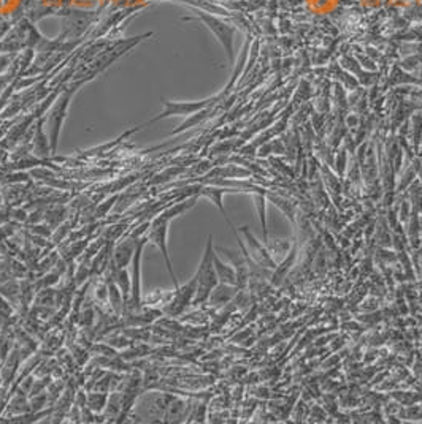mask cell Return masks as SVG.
I'll return each instance as SVG.
<instances>
[{"instance_id":"cell-4","label":"cell","mask_w":422,"mask_h":424,"mask_svg":"<svg viewBox=\"0 0 422 424\" xmlns=\"http://www.w3.org/2000/svg\"><path fill=\"white\" fill-rule=\"evenodd\" d=\"M146 244V239H138L137 248H135L133 258H132V290H131V306L133 309L140 307L142 304V257H143V247Z\"/></svg>"},{"instance_id":"cell-2","label":"cell","mask_w":422,"mask_h":424,"mask_svg":"<svg viewBox=\"0 0 422 424\" xmlns=\"http://www.w3.org/2000/svg\"><path fill=\"white\" fill-rule=\"evenodd\" d=\"M170 222H172V220L164 219L162 216H157V217L153 220V222H151L149 228H148V241H149V242H153V244L161 251L162 257H164V260H165V264H167L168 273H170L173 285H175V288H179V282H178V279H177L175 271H173L172 260H170V255H168V246H167L168 225H170Z\"/></svg>"},{"instance_id":"cell-13","label":"cell","mask_w":422,"mask_h":424,"mask_svg":"<svg viewBox=\"0 0 422 424\" xmlns=\"http://www.w3.org/2000/svg\"><path fill=\"white\" fill-rule=\"evenodd\" d=\"M197 198H199V195H195V196L190 198V200H186L183 203H177L175 206H170V207L167 209V211L162 212L161 216L164 217V219H168V220H172V219H175L178 216H181V214H184L186 211H189V209L195 205Z\"/></svg>"},{"instance_id":"cell-14","label":"cell","mask_w":422,"mask_h":424,"mask_svg":"<svg viewBox=\"0 0 422 424\" xmlns=\"http://www.w3.org/2000/svg\"><path fill=\"white\" fill-rule=\"evenodd\" d=\"M108 296H110V301H111V304H113V307H115L116 312H121L124 296H122V293L120 290V287H117V285H110L108 287Z\"/></svg>"},{"instance_id":"cell-11","label":"cell","mask_w":422,"mask_h":424,"mask_svg":"<svg viewBox=\"0 0 422 424\" xmlns=\"http://www.w3.org/2000/svg\"><path fill=\"white\" fill-rule=\"evenodd\" d=\"M254 205L257 209L259 219H261L262 231H263V242H268V231H267V200L263 192H256L254 194Z\"/></svg>"},{"instance_id":"cell-10","label":"cell","mask_w":422,"mask_h":424,"mask_svg":"<svg viewBox=\"0 0 422 424\" xmlns=\"http://www.w3.org/2000/svg\"><path fill=\"white\" fill-rule=\"evenodd\" d=\"M238 287L235 285H227V284H218L215 290L211 291L210 298H208V303L213 304V306H218V304H226L230 299L234 298L235 291H237Z\"/></svg>"},{"instance_id":"cell-8","label":"cell","mask_w":422,"mask_h":424,"mask_svg":"<svg viewBox=\"0 0 422 424\" xmlns=\"http://www.w3.org/2000/svg\"><path fill=\"white\" fill-rule=\"evenodd\" d=\"M229 192H238V190H230V189H224V187H202L200 190H199V196H205V198H208V200L210 201H213L215 203V205L219 207V211H221V214L224 216V219L227 220V223L230 225V227L234 228V223H232V220L229 219V216H227V212H226V209H224V205H222V196L226 195V194H229Z\"/></svg>"},{"instance_id":"cell-5","label":"cell","mask_w":422,"mask_h":424,"mask_svg":"<svg viewBox=\"0 0 422 424\" xmlns=\"http://www.w3.org/2000/svg\"><path fill=\"white\" fill-rule=\"evenodd\" d=\"M195 290H197V280H195V275H194L193 280L188 282V284H186L184 287L177 288L175 298H173L170 306L167 307V314L172 315V316L181 314L183 310L189 306V304H193L194 296H195Z\"/></svg>"},{"instance_id":"cell-9","label":"cell","mask_w":422,"mask_h":424,"mask_svg":"<svg viewBox=\"0 0 422 424\" xmlns=\"http://www.w3.org/2000/svg\"><path fill=\"white\" fill-rule=\"evenodd\" d=\"M213 260H215V269H216L219 284H227V285L238 287V277H237V273H235L232 264L224 263L222 260L218 257V253H215Z\"/></svg>"},{"instance_id":"cell-1","label":"cell","mask_w":422,"mask_h":424,"mask_svg":"<svg viewBox=\"0 0 422 424\" xmlns=\"http://www.w3.org/2000/svg\"><path fill=\"white\" fill-rule=\"evenodd\" d=\"M215 248H213V239L211 236L208 237L204 257L200 260L199 269L195 273V280H197V290L193 304H204L208 301L211 291L215 290L216 285L219 284L216 269H215Z\"/></svg>"},{"instance_id":"cell-7","label":"cell","mask_w":422,"mask_h":424,"mask_svg":"<svg viewBox=\"0 0 422 424\" xmlns=\"http://www.w3.org/2000/svg\"><path fill=\"white\" fill-rule=\"evenodd\" d=\"M213 101L211 100H206V101H199V103H170V101H165V111L162 112V115L157 117H165V116H172V115H183V116H188V115H194V112L197 111H202L205 110L208 105H210Z\"/></svg>"},{"instance_id":"cell-6","label":"cell","mask_w":422,"mask_h":424,"mask_svg":"<svg viewBox=\"0 0 422 424\" xmlns=\"http://www.w3.org/2000/svg\"><path fill=\"white\" fill-rule=\"evenodd\" d=\"M138 239L135 237H127V239L121 241L120 244L115 248V255H113V263L116 268H127L129 263H132L135 248H137Z\"/></svg>"},{"instance_id":"cell-3","label":"cell","mask_w":422,"mask_h":424,"mask_svg":"<svg viewBox=\"0 0 422 424\" xmlns=\"http://www.w3.org/2000/svg\"><path fill=\"white\" fill-rule=\"evenodd\" d=\"M240 231L245 236V241L247 244L246 252H247V255H250V258L252 260V263L259 264V266L266 268V269H277V263L273 262V258L272 255H270V252L267 251V247L261 244V242L256 239L254 235L250 231V228L241 227Z\"/></svg>"},{"instance_id":"cell-12","label":"cell","mask_w":422,"mask_h":424,"mask_svg":"<svg viewBox=\"0 0 422 424\" xmlns=\"http://www.w3.org/2000/svg\"><path fill=\"white\" fill-rule=\"evenodd\" d=\"M186 405L181 399H170V402L167 405L165 410V421H179L184 416Z\"/></svg>"}]
</instances>
